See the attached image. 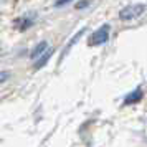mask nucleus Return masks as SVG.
<instances>
[{
  "label": "nucleus",
  "instance_id": "obj_1",
  "mask_svg": "<svg viewBox=\"0 0 147 147\" xmlns=\"http://www.w3.org/2000/svg\"><path fill=\"white\" fill-rule=\"evenodd\" d=\"M146 10V5L144 3H132V5H127L126 8H122L119 13L121 20H132V18H137L139 15H142V12Z\"/></svg>",
  "mask_w": 147,
  "mask_h": 147
},
{
  "label": "nucleus",
  "instance_id": "obj_2",
  "mask_svg": "<svg viewBox=\"0 0 147 147\" xmlns=\"http://www.w3.org/2000/svg\"><path fill=\"white\" fill-rule=\"evenodd\" d=\"M109 30H111V27L109 25H102L101 28H98L96 32H94L91 36H89V45L91 47H96V45H102L104 41H107V38H109Z\"/></svg>",
  "mask_w": 147,
  "mask_h": 147
},
{
  "label": "nucleus",
  "instance_id": "obj_3",
  "mask_svg": "<svg viewBox=\"0 0 147 147\" xmlns=\"http://www.w3.org/2000/svg\"><path fill=\"white\" fill-rule=\"evenodd\" d=\"M47 48H48V43H47V41H40V43H38V45L33 48V51H32V55H30V58H33V60L40 58L41 55L47 51Z\"/></svg>",
  "mask_w": 147,
  "mask_h": 147
},
{
  "label": "nucleus",
  "instance_id": "obj_4",
  "mask_svg": "<svg viewBox=\"0 0 147 147\" xmlns=\"http://www.w3.org/2000/svg\"><path fill=\"white\" fill-rule=\"evenodd\" d=\"M140 98H142V89H139V88H137L136 91H132V93L127 96L124 102H126V104H132V102H137Z\"/></svg>",
  "mask_w": 147,
  "mask_h": 147
},
{
  "label": "nucleus",
  "instance_id": "obj_5",
  "mask_svg": "<svg viewBox=\"0 0 147 147\" xmlns=\"http://www.w3.org/2000/svg\"><path fill=\"white\" fill-rule=\"evenodd\" d=\"M50 56H51V51H45V56H40V60L35 63V68H36V69H38V68H41L48 60H50Z\"/></svg>",
  "mask_w": 147,
  "mask_h": 147
},
{
  "label": "nucleus",
  "instance_id": "obj_6",
  "mask_svg": "<svg viewBox=\"0 0 147 147\" xmlns=\"http://www.w3.org/2000/svg\"><path fill=\"white\" fill-rule=\"evenodd\" d=\"M68 2H71V0H56V2H55V7H61V5H66Z\"/></svg>",
  "mask_w": 147,
  "mask_h": 147
},
{
  "label": "nucleus",
  "instance_id": "obj_7",
  "mask_svg": "<svg viewBox=\"0 0 147 147\" xmlns=\"http://www.w3.org/2000/svg\"><path fill=\"white\" fill-rule=\"evenodd\" d=\"M8 76H10V74H8V73H0V83H3V81L7 80Z\"/></svg>",
  "mask_w": 147,
  "mask_h": 147
}]
</instances>
